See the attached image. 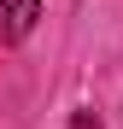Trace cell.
<instances>
[{
    "mask_svg": "<svg viewBox=\"0 0 123 129\" xmlns=\"http://www.w3.org/2000/svg\"><path fill=\"white\" fill-rule=\"evenodd\" d=\"M41 18V0H0V41H24Z\"/></svg>",
    "mask_w": 123,
    "mask_h": 129,
    "instance_id": "cell-1",
    "label": "cell"
},
{
    "mask_svg": "<svg viewBox=\"0 0 123 129\" xmlns=\"http://www.w3.org/2000/svg\"><path fill=\"white\" fill-rule=\"evenodd\" d=\"M70 129H100V117H88V112H76V123Z\"/></svg>",
    "mask_w": 123,
    "mask_h": 129,
    "instance_id": "cell-2",
    "label": "cell"
}]
</instances>
